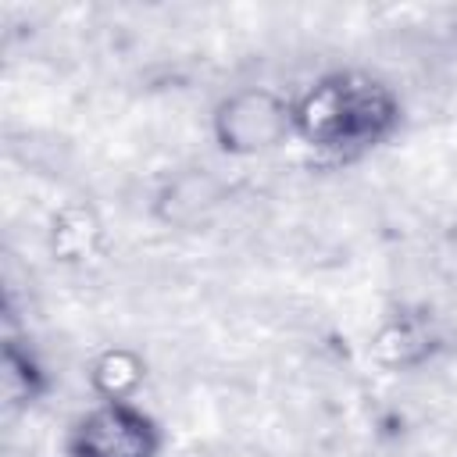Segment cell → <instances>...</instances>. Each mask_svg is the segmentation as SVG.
Returning <instances> with one entry per match:
<instances>
[{
	"label": "cell",
	"mask_w": 457,
	"mask_h": 457,
	"mask_svg": "<svg viewBox=\"0 0 457 457\" xmlns=\"http://www.w3.org/2000/svg\"><path fill=\"white\" fill-rule=\"evenodd\" d=\"M86 378L96 400H136L146 382V361L132 346H107L89 361Z\"/></svg>",
	"instance_id": "52a82bcc"
},
{
	"label": "cell",
	"mask_w": 457,
	"mask_h": 457,
	"mask_svg": "<svg viewBox=\"0 0 457 457\" xmlns=\"http://www.w3.org/2000/svg\"><path fill=\"white\" fill-rule=\"evenodd\" d=\"M164 428L136 400H96L68 421L64 457H161Z\"/></svg>",
	"instance_id": "3957f363"
},
{
	"label": "cell",
	"mask_w": 457,
	"mask_h": 457,
	"mask_svg": "<svg viewBox=\"0 0 457 457\" xmlns=\"http://www.w3.org/2000/svg\"><path fill=\"white\" fill-rule=\"evenodd\" d=\"M214 146L228 157H261L289 139L293 132V96L271 86H239L225 93L211 111Z\"/></svg>",
	"instance_id": "7a4b0ae2"
},
{
	"label": "cell",
	"mask_w": 457,
	"mask_h": 457,
	"mask_svg": "<svg viewBox=\"0 0 457 457\" xmlns=\"http://www.w3.org/2000/svg\"><path fill=\"white\" fill-rule=\"evenodd\" d=\"M439 350V332L425 311L386 314L371 336V357L389 371H414Z\"/></svg>",
	"instance_id": "5b68a950"
},
{
	"label": "cell",
	"mask_w": 457,
	"mask_h": 457,
	"mask_svg": "<svg viewBox=\"0 0 457 457\" xmlns=\"http://www.w3.org/2000/svg\"><path fill=\"white\" fill-rule=\"evenodd\" d=\"M228 200V186L207 168H182L168 175L154 193V218L179 232L207 228Z\"/></svg>",
	"instance_id": "277c9868"
},
{
	"label": "cell",
	"mask_w": 457,
	"mask_h": 457,
	"mask_svg": "<svg viewBox=\"0 0 457 457\" xmlns=\"http://www.w3.org/2000/svg\"><path fill=\"white\" fill-rule=\"evenodd\" d=\"M403 125L396 89L361 68H336L318 75L293 96L296 139L325 161L346 164L386 146Z\"/></svg>",
	"instance_id": "6da1fadb"
},
{
	"label": "cell",
	"mask_w": 457,
	"mask_h": 457,
	"mask_svg": "<svg viewBox=\"0 0 457 457\" xmlns=\"http://www.w3.org/2000/svg\"><path fill=\"white\" fill-rule=\"evenodd\" d=\"M0 378H4V400L14 411L32 407L50 393L46 364L39 361L32 343L21 339V336L4 339V346H0Z\"/></svg>",
	"instance_id": "8992f818"
}]
</instances>
